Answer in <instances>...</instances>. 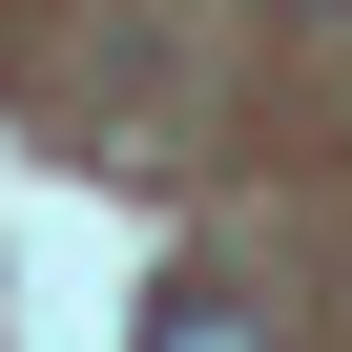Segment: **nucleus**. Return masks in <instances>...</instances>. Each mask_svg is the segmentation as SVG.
<instances>
[{
    "instance_id": "obj_1",
    "label": "nucleus",
    "mask_w": 352,
    "mask_h": 352,
    "mask_svg": "<svg viewBox=\"0 0 352 352\" xmlns=\"http://www.w3.org/2000/svg\"><path fill=\"white\" fill-rule=\"evenodd\" d=\"M166 352H249V311L228 290H166Z\"/></svg>"
}]
</instances>
